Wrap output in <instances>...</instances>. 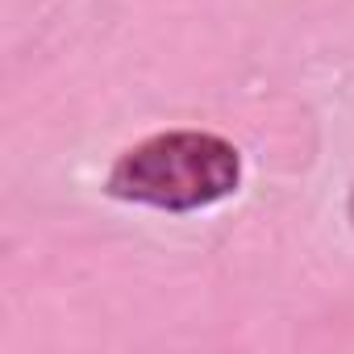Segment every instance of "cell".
I'll return each instance as SVG.
<instances>
[{"instance_id": "obj_1", "label": "cell", "mask_w": 354, "mask_h": 354, "mask_svg": "<svg viewBox=\"0 0 354 354\" xmlns=\"http://www.w3.org/2000/svg\"><path fill=\"white\" fill-rule=\"evenodd\" d=\"M242 150L213 129H162L125 146L109 175L104 196L171 217H188L230 201L242 188Z\"/></svg>"}]
</instances>
